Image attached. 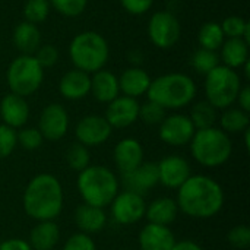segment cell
<instances>
[{"label": "cell", "instance_id": "obj_13", "mask_svg": "<svg viewBox=\"0 0 250 250\" xmlns=\"http://www.w3.org/2000/svg\"><path fill=\"white\" fill-rule=\"evenodd\" d=\"M113 133V127L108 125L104 116L88 114L82 117L75 127V136L79 144L86 148L100 146L105 144Z\"/></svg>", "mask_w": 250, "mask_h": 250}, {"label": "cell", "instance_id": "obj_1", "mask_svg": "<svg viewBox=\"0 0 250 250\" xmlns=\"http://www.w3.org/2000/svg\"><path fill=\"white\" fill-rule=\"evenodd\" d=\"M226 195L221 185L205 174H192L179 189V211L195 220H209L224 207Z\"/></svg>", "mask_w": 250, "mask_h": 250}, {"label": "cell", "instance_id": "obj_7", "mask_svg": "<svg viewBox=\"0 0 250 250\" xmlns=\"http://www.w3.org/2000/svg\"><path fill=\"white\" fill-rule=\"evenodd\" d=\"M242 86V78L237 70L220 64L205 75V100L217 110H226L236 103Z\"/></svg>", "mask_w": 250, "mask_h": 250}, {"label": "cell", "instance_id": "obj_25", "mask_svg": "<svg viewBox=\"0 0 250 250\" xmlns=\"http://www.w3.org/2000/svg\"><path fill=\"white\" fill-rule=\"evenodd\" d=\"M60 242V229L56 221H37L29 233L32 250H54Z\"/></svg>", "mask_w": 250, "mask_h": 250}, {"label": "cell", "instance_id": "obj_47", "mask_svg": "<svg viewBox=\"0 0 250 250\" xmlns=\"http://www.w3.org/2000/svg\"><path fill=\"white\" fill-rule=\"evenodd\" d=\"M243 135H245V148L250 151V127L243 132Z\"/></svg>", "mask_w": 250, "mask_h": 250}, {"label": "cell", "instance_id": "obj_32", "mask_svg": "<svg viewBox=\"0 0 250 250\" xmlns=\"http://www.w3.org/2000/svg\"><path fill=\"white\" fill-rule=\"evenodd\" d=\"M190 64L192 67L199 73V75H208L212 69L221 64L220 56L217 51L207 50V48H198L192 57H190Z\"/></svg>", "mask_w": 250, "mask_h": 250}, {"label": "cell", "instance_id": "obj_37", "mask_svg": "<svg viewBox=\"0 0 250 250\" xmlns=\"http://www.w3.org/2000/svg\"><path fill=\"white\" fill-rule=\"evenodd\" d=\"M50 6L66 18H76L82 15L88 6V0H48Z\"/></svg>", "mask_w": 250, "mask_h": 250}, {"label": "cell", "instance_id": "obj_2", "mask_svg": "<svg viewBox=\"0 0 250 250\" xmlns=\"http://www.w3.org/2000/svg\"><path fill=\"white\" fill-rule=\"evenodd\" d=\"M64 193L60 180L50 173L34 176L22 195L25 214L35 221H54L63 211Z\"/></svg>", "mask_w": 250, "mask_h": 250}, {"label": "cell", "instance_id": "obj_48", "mask_svg": "<svg viewBox=\"0 0 250 250\" xmlns=\"http://www.w3.org/2000/svg\"><path fill=\"white\" fill-rule=\"evenodd\" d=\"M243 67H245V76H246V79H249L250 78V62H246V63L243 64Z\"/></svg>", "mask_w": 250, "mask_h": 250}, {"label": "cell", "instance_id": "obj_4", "mask_svg": "<svg viewBox=\"0 0 250 250\" xmlns=\"http://www.w3.org/2000/svg\"><path fill=\"white\" fill-rule=\"evenodd\" d=\"M76 188L83 204L105 208L120 192V180L108 167L95 164L78 174Z\"/></svg>", "mask_w": 250, "mask_h": 250}, {"label": "cell", "instance_id": "obj_11", "mask_svg": "<svg viewBox=\"0 0 250 250\" xmlns=\"http://www.w3.org/2000/svg\"><path fill=\"white\" fill-rule=\"evenodd\" d=\"M195 132L196 129L192 120L189 119V116L180 114V113L167 114L166 119L158 126L160 139L164 144L170 146H176V148L189 145Z\"/></svg>", "mask_w": 250, "mask_h": 250}, {"label": "cell", "instance_id": "obj_5", "mask_svg": "<svg viewBox=\"0 0 250 250\" xmlns=\"http://www.w3.org/2000/svg\"><path fill=\"white\" fill-rule=\"evenodd\" d=\"M189 146L193 160L208 168H215L226 164L233 154V142L230 135L217 126L196 130Z\"/></svg>", "mask_w": 250, "mask_h": 250}, {"label": "cell", "instance_id": "obj_20", "mask_svg": "<svg viewBox=\"0 0 250 250\" xmlns=\"http://www.w3.org/2000/svg\"><path fill=\"white\" fill-rule=\"evenodd\" d=\"M91 91V75L79 69L67 70L59 81V92L64 100L78 101Z\"/></svg>", "mask_w": 250, "mask_h": 250}, {"label": "cell", "instance_id": "obj_33", "mask_svg": "<svg viewBox=\"0 0 250 250\" xmlns=\"http://www.w3.org/2000/svg\"><path fill=\"white\" fill-rule=\"evenodd\" d=\"M226 38H243L249 42L250 23L242 16H227L221 23Z\"/></svg>", "mask_w": 250, "mask_h": 250}, {"label": "cell", "instance_id": "obj_30", "mask_svg": "<svg viewBox=\"0 0 250 250\" xmlns=\"http://www.w3.org/2000/svg\"><path fill=\"white\" fill-rule=\"evenodd\" d=\"M224 41H226V37H224V32L218 22L209 21L199 28L198 42H199L201 48L218 51Z\"/></svg>", "mask_w": 250, "mask_h": 250}, {"label": "cell", "instance_id": "obj_43", "mask_svg": "<svg viewBox=\"0 0 250 250\" xmlns=\"http://www.w3.org/2000/svg\"><path fill=\"white\" fill-rule=\"evenodd\" d=\"M0 250H32V248L29 246L28 240L12 237L0 243Z\"/></svg>", "mask_w": 250, "mask_h": 250}, {"label": "cell", "instance_id": "obj_46", "mask_svg": "<svg viewBox=\"0 0 250 250\" xmlns=\"http://www.w3.org/2000/svg\"><path fill=\"white\" fill-rule=\"evenodd\" d=\"M138 57H144V56H142V53H141V51L133 50V51H130V53H129V57H127V59H129V62H130V63H133V66H139V64L142 63V60H139Z\"/></svg>", "mask_w": 250, "mask_h": 250}, {"label": "cell", "instance_id": "obj_35", "mask_svg": "<svg viewBox=\"0 0 250 250\" xmlns=\"http://www.w3.org/2000/svg\"><path fill=\"white\" fill-rule=\"evenodd\" d=\"M166 116H167V110L151 100L139 105L138 120H142L148 126H160L161 122L166 119Z\"/></svg>", "mask_w": 250, "mask_h": 250}, {"label": "cell", "instance_id": "obj_41", "mask_svg": "<svg viewBox=\"0 0 250 250\" xmlns=\"http://www.w3.org/2000/svg\"><path fill=\"white\" fill-rule=\"evenodd\" d=\"M34 57L41 64L42 69H47V67H51V66H54L57 63V60H59V50L54 45H51V44H42L34 53Z\"/></svg>", "mask_w": 250, "mask_h": 250}, {"label": "cell", "instance_id": "obj_27", "mask_svg": "<svg viewBox=\"0 0 250 250\" xmlns=\"http://www.w3.org/2000/svg\"><path fill=\"white\" fill-rule=\"evenodd\" d=\"M12 41L15 48H18L21 54L34 56V53L41 45V32L38 29V25L26 21L18 23L13 29Z\"/></svg>", "mask_w": 250, "mask_h": 250}, {"label": "cell", "instance_id": "obj_45", "mask_svg": "<svg viewBox=\"0 0 250 250\" xmlns=\"http://www.w3.org/2000/svg\"><path fill=\"white\" fill-rule=\"evenodd\" d=\"M171 250H204L196 242L193 240H180V242H176L173 249Z\"/></svg>", "mask_w": 250, "mask_h": 250}, {"label": "cell", "instance_id": "obj_17", "mask_svg": "<svg viewBox=\"0 0 250 250\" xmlns=\"http://www.w3.org/2000/svg\"><path fill=\"white\" fill-rule=\"evenodd\" d=\"M145 152L142 144L135 138H125L119 141L113 151V160L117 171L126 174L138 168L145 160Z\"/></svg>", "mask_w": 250, "mask_h": 250}, {"label": "cell", "instance_id": "obj_12", "mask_svg": "<svg viewBox=\"0 0 250 250\" xmlns=\"http://www.w3.org/2000/svg\"><path fill=\"white\" fill-rule=\"evenodd\" d=\"M69 126L70 119L67 110L59 103H51L42 108L38 117L37 129L40 130L44 139L56 142L66 136Z\"/></svg>", "mask_w": 250, "mask_h": 250}, {"label": "cell", "instance_id": "obj_6", "mask_svg": "<svg viewBox=\"0 0 250 250\" xmlns=\"http://www.w3.org/2000/svg\"><path fill=\"white\" fill-rule=\"evenodd\" d=\"M69 57L75 69L92 75L107 64L110 47L101 34L95 31H82L70 41Z\"/></svg>", "mask_w": 250, "mask_h": 250}, {"label": "cell", "instance_id": "obj_24", "mask_svg": "<svg viewBox=\"0 0 250 250\" xmlns=\"http://www.w3.org/2000/svg\"><path fill=\"white\" fill-rule=\"evenodd\" d=\"M179 212L180 211H179L176 199L168 198V196H163V198L154 199L152 202H149L146 205L145 217H146L148 223L170 227L176 221Z\"/></svg>", "mask_w": 250, "mask_h": 250}, {"label": "cell", "instance_id": "obj_3", "mask_svg": "<svg viewBox=\"0 0 250 250\" xmlns=\"http://www.w3.org/2000/svg\"><path fill=\"white\" fill-rule=\"evenodd\" d=\"M196 92V83L189 75L173 72L152 79L146 97L166 110H179L192 104Z\"/></svg>", "mask_w": 250, "mask_h": 250}, {"label": "cell", "instance_id": "obj_28", "mask_svg": "<svg viewBox=\"0 0 250 250\" xmlns=\"http://www.w3.org/2000/svg\"><path fill=\"white\" fill-rule=\"evenodd\" d=\"M218 122H220V129L227 135L243 133L250 127L249 113L233 105L223 110V113L218 116Z\"/></svg>", "mask_w": 250, "mask_h": 250}, {"label": "cell", "instance_id": "obj_9", "mask_svg": "<svg viewBox=\"0 0 250 250\" xmlns=\"http://www.w3.org/2000/svg\"><path fill=\"white\" fill-rule=\"evenodd\" d=\"M182 35V26L177 16L170 10H158L148 21V37L151 42L161 50L174 47Z\"/></svg>", "mask_w": 250, "mask_h": 250}, {"label": "cell", "instance_id": "obj_15", "mask_svg": "<svg viewBox=\"0 0 250 250\" xmlns=\"http://www.w3.org/2000/svg\"><path fill=\"white\" fill-rule=\"evenodd\" d=\"M158 183L168 189H179L190 176L192 168L186 158L180 155H167L157 164Z\"/></svg>", "mask_w": 250, "mask_h": 250}, {"label": "cell", "instance_id": "obj_21", "mask_svg": "<svg viewBox=\"0 0 250 250\" xmlns=\"http://www.w3.org/2000/svg\"><path fill=\"white\" fill-rule=\"evenodd\" d=\"M119 78V88L122 95L139 98L145 95L151 85V76L149 73L142 69L141 66H130L122 72Z\"/></svg>", "mask_w": 250, "mask_h": 250}, {"label": "cell", "instance_id": "obj_34", "mask_svg": "<svg viewBox=\"0 0 250 250\" xmlns=\"http://www.w3.org/2000/svg\"><path fill=\"white\" fill-rule=\"evenodd\" d=\"M51 6L48 0H26L23 4V18L34 25L42 23L50 15Z\"/></svg>", "mask_w": 250, "mask_h": 250}, {"label": "cell", "instance_id": "obj_40", "mask_svg": "<svg viewBox=\"0 0 250 250\" xmlns=\"http://www.w3.org/2000/svg\"><path fill=\"white\" fill-rule=\"evenodd\" d=\"M63 250H97V245L91 236L78 231L66 239Z\"/></svg>", "mask_w": 250, "mask_h": 250}, {"label": "cell", "instance_id": "obj_23", "mask_svg": "<svg viewBox=\"0 0 250 250\" xmlns=\"http://www.w3.org/2000/svg\"><path fill=\"white\" fill-rule=\"evenodd\" d=\"M89 94L103 104L111 103L114 98L120 95L119 78L105 69H101L91 75V91Z\"/></svg>", "mask_w": 250, "mask_h": 250}, {"label": "cell", "instance_id": "obj_26", "mask_svg": "<svg viewBox=\"0 0 250 250\" xmlns=\"http://www.w3.org/2000/svg\"><path fill=\"white\" fill-rule=\"evenodd\" d=\"M218 56L221 64L237 70L249 62V42L243 38H226Z\"/></svg>", "mask_w": 250, "mask_h": 250}, {"label": "cell", "instance_id": "obj_8", "mask_svg": "<svg viewBox=\"0 0 250 250\" xmlns=\"http://www.w3.org/2000/svg\"><path fill=\"white\" fill-rule=\"evenodd\" d=\"M44 81V69L34 56L19 54L15 57L6 72V82L12 94L23 98L35 94Z\"/></svg>", "mask_w": 250, "mask_h": 250}, {"label": "cell", "instance_id": "obj_10", "mask_svg": "<svg viewBox=\"0 0 250 250\" xmlns=\"http://www.w3.org/2000/svg\"><path fill=\"white\" fill-rule=\"evenodd\" d=\"M108 207L113 220L120 226H132L145 218V198L130 190L119 192Z\"/></svg>", "mask_w": 250, "mask_h": 250}, {"label": "cell", "instance_id": "obj_22", "mask_svg": "<svg viewBox=\"0 0 250 250\" xmlns=\"http://www.w3.org/2000/svg\"><path fill=\"white\" fill-rule=\"evenodd\" d=\"M73 221L81 233L88 236L100 233L107 224V214L104 208L92 207L88 204H81L73 214Z\"/></svg>", "mask_w": 250, "mask_h": 250}, {"label": "cell", "instance_id": "obj_39", "mask_svg": "<svg viewBox=\"0 0 250 250\" xmlns=\"http://www.w3.org/2000/svg\"><path fill=\"white\" fill-rule=\"evenodd\" d=\"M227 242H229L230 246H233L234 249H248L250 246V229L246 224L234 226V227L229 231V234H227Z\"/></svg>", "mask_w": 250, "mask_h": 250}, {"label": "cell", "instance_id": "obj_19", "mask_svg": "<svg viewBox=\"0 0 250 250\" xmlns=\"http://www.w3.org/2000/svg\"><path fill=\"white\" fill-rule=\"evenodd\" d=\"M174 233L167 226H158L148 223L138 236V245L141 250H171L176 243Z\"/></svg>", "mask_w": 250, "mask_h": 250}, {"label": "cell", "instance_id": "obj_42", "mask_svg": "<svg viewBox=\"0 0 250 250\" xmlns=\"http://www.w3.org/2000/svg\"><path fill=\"white\" fill-rule=\"evenodd\" d=\"M120 4L127 13L139 16L146 13L152 7L154 0H120Z\"/></svg>", "mask_w": 250, "mask_h": 250}, {"label": "cell", "instance_id": "obj_31", "mask_svg": "<svg viewBox=\"0 0 250 250\" xmlns=\"http://www.w3.org/2000/svg\"><path fill=\"white\" fill-rule=\"evenodd\" d=\"M64 158H66L67 166L73 171H78V173H81L88 166H91V152H89V148H86L85 145H82L79 142H73V144L69 145V148L66 149Z\"/></svg>", "mask_w": 250, "mask_h": 250}, {"label": "cell", "instance_id": "obj_29", "mask_svg": "<svg viewBox=\"0 0 250 250\" xmlns=\"http://www.w3.org/2000/svg\"><path fill=\"white\" fill-rule=\"evenodd\" d=\"M218 116H220L218 110L212 104H209L207 100H201L192 105L189 119L192 120L195 129L199 130V129L214 127L215 123L218 122Z\"/></svg>", "mask_w": 250, "mask_h": 250}, {"label": "cell", "instance_id": "obj_36", "mask_svg": "<svg viewBox=\"0 0 250 250\" xmlns=\"http://www.w3.org/2000/svg\"><path fill=\"white\" fill-rule=\"evenodd\" d=\"M16 141H18V145L25 149V151H35L38 149L42 142H44V138L42 135L40 133V130L37 127H21L18 129L16 132Z\"/></svg>", "mask_w": 250, "mask_h": 250}, {"label": "cell", "instance_id": "obj_16", "mask_svg": "<svg viewBox=\"0 0 250 250\" xmlns=\"http://www.w3.org/2000/svg\"><path fill=\"white\" fill-rule=\"evenodd\" d=\"M122 185L125 190L135 192L145 196L158 185V167L157 163L144 161L138 168L122 174Z\"/></svg>", "mask_w": 250, "mask_h": 250}, {"label": "cell", "instance_id": "obj_18", "mask_svg": "<svg viewBox=\"0 0 250 250\" xmlns=\"http://www.w3.org/2000/svg\"><path fill=\"white\" fill-rule=\"evenodd\" d=\"M29 104L26 98L16 94H6L0 101V119L3 125L18 130L29 120Z\"/></svg>", "mask_w": 250, "mask_h": 250}, {"label": "cell", "instance_id": "obj_44", "mask_svg": "<svg viewBox=\"0 0 250 250\" xmlns=\"http://www.w3.org/2000/svg\"><path fill=\"white\" fill-rule=\"evenodd\" d=\"M236 103L239 104V108H242L243 111L249 113L250 111V86L249 85H243L239 95H237V100Z\"/></svg>", "mask_w": 250, "mask_h": 250}, {"label": "cell", "instance_id": "obj_14", "mask_svg": "<svg viewBox=\"0 0 250 250\" xmlns=\"http://www.w3.org/2000/svg\"><path fill=\"white\" fill-rule=\"evenodd\" d=\"M139 101L132 97L119 95L105 108V120L113 129H126L136 123L139 117Z\"/></svg>", "mask_w": 250, "mask_h": 250}, {"label": "cell", "instance_id": "obj_38", "mask_svg": "<svg viewBox=\"0 0 250 250\" xmlns=\"http://www.w3.org/2000/svg\"><path fill=\"white\" fill-rule=\"evenodd\" d=\"M16 146H18L16 130L1 123L0 125V160L10 157L16 149Z\"/></svg>", "mask_w": 250, "mask_h": 250}]
</instances>
